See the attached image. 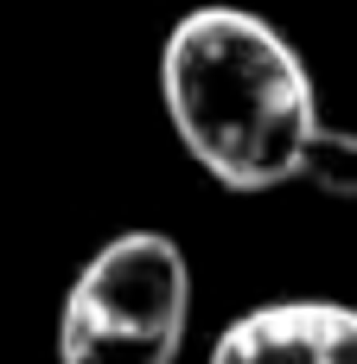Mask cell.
I'll return each instance as SVG.
<instances>
[{
    "label": "cell",
    "instance_id": "6da1fadb",
    "mask_svg": "<svg viewBox=\"0 0 357 364\" xmlns=\"http://www.w3.org/2000/svg\"><path fill=\"white\" fill-rule=\"evenodd\" d=\"M160 96L185 154L230 192L300 179L319 128L307 58L249 6H192L160 51Z\"/></svg>",
    "mask_w": 357,
    "mask_h": 364
},
{
    "label": "cell",
    "instance_id": "7a4b0ae2",
    "mask_svg": "<svg viewBox=\"0 0 357 364\" xmlns=\"http://www.w3.org/2000/svg\"><path fill=\"white\" fill-rule=\"evenodd\" d=\"M192 326V269L166 230L109 237L70 282L57 364H179Z\"/></svg>",
    "mask_w": 357,
    "mask_h": 364
},
{
    "label": "cell",
    "instance_id": "3957f363",
    "mask_svg": "<svg viewBox=\"0 0 357 364\" xmlns=\"http://www.w3.org/2000/svg\"><path fill=\"white\" fill-rule=\"evenodd\" d=\"M211 364H357V307L268 301L217 333Z\"/></svg>",
    "mask_w": 357,
    "mask_h": 364
},
{
    "label": "cell",
    "instance_id": "277c9868",
    "mask_svg": "<svg viewBox=\"0 0 357 364\" xmlns=\"http://www.w3.org/2000/svg\"><path fill=\"white\" fill-rule=\"evenodd\" d=\"M300 179H307L313 192H326V198H357V134H351V128L319 122L313 141H307Z\"/></svg>",
    "mask_w": 357,
    "mask_h": 364
}]
</instances>
